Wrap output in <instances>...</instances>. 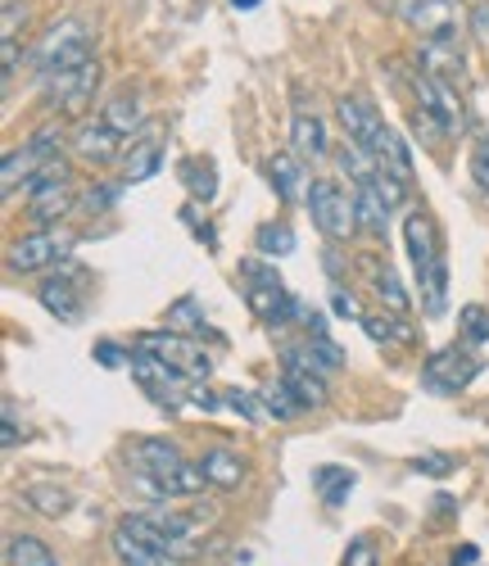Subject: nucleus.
Returning <instances> with one entry per match:
<instances>
[{"label":"nucleus","mask_w":489,"mask_h":566,"mask_svg":"<svg viewBox=\"0 0 489 566\" xmlns=\"http://www.w3.org/2000/svg\"><path fill=\"white\" fill-rule=\"evenodd\" d=\"M77 205V181L69 172L64 159H51V164H41L32 186H28V218L37 227H55L60 218H69Z\"/></svg>","instance_id":"nucleus-1"},{"label":"nucleus","mask_w":489,"mask_h":566,"mask_svg":"<svg viewBox=\"0 0 489 566\" xmlns=\"http://www.w3.org/2000/svg\"><path fill=\"white\" fill-rule=\"evenodd\" d=\"M86 60H95V32L82 19H64L37 45V77H55V73L82 69Z\"/></svg>","instance_id":"nucleus-2"},{"label":"nucleus","mask_w":489,"mask_h":566,"mask_svg":"<svg viewBox=\"0 0 489 566\" xmlns=\"http://www.w3.org/2000/svg\"><path fill=\"white\" fill-rule=\"evenodd\" d=\"M136 349H145V354H155L168 371H177L181 381H209L214 376V358H209V349L200 345V336H181V332H145V336H136Z\"/></svg>","instance_id":"nucleus-3"},{"label":"nucleus","mask_w":489,"mask_h":566,"mask_svg":"<svg viewBox=\"0 0 489 566\" xmlns=\"http://www.w3.org/2000/svg\"><path fill=\"white\" fill-rule=\"evenodd\" d=\"M309 213L318 222V231L326 235V241H350V235L358 231V205L354 196H345V186L331 181V177H318L309 186Z\"/></svg>","instance_id":"nucleus-4"},{"label":"nucleus","mask_w":489,"mask_h":566,"mask_svg":"<svg viewBox=\"0 0 489 566\" xmlns=\"http://www.w3.org/2000/svg\"><path fill=\"white\" fill-rule=\"evenodd\" d=\"M101 82H105L101 60H86L82 69H69V73H55V77H41L45 101L55 105L60 118H82V114L95 105V91H101Z\"/></svg>","instance_id":"nucleus-5"},{"label":"nucleus","mask_w":489,"mask_h":566,"mask_svg":"<svg viewBox=\"0 0 489 566\" xmlns=\"http://www.w3.org/2000/svg\"><path fill=\"white\" fill-rule=\"evenodd\" d=\"M399 82L413 91L422 109H430L439 123L449 127V136H454V132H467V105H462V96H458V86H454V82H439V77H430L426 69L399 73Z\"/></svg>","instance_id":"nucleus-6"},{"label":"nucleus","mask_w":489,"mask_h":566,"mask_svg":"<svg viewBox=\"0 0 489 566\" xmlns=\"http://www.w3.org/2000/svg\"><path fill=\"white\" fill-rule=\"evenodd\" d=\"M485 371V358L480 354H471V349H462V345H445V349H435L430 358H426V371H422V381H426V390H435V395H458V390H467L476 376Z\"/></svg>","instance_id":"nucleus-7"},{"label":"nucleus","mask_w":489,"mask_h":566,"mask_svg":"<svg viewBox=\"0 0 489 566\" xmlns=\"http://www.w3.org/2000/svg\"><path fill=\"white\" fill-rule=\"evenodd\" d=\"M404 245H408V259H413V272H417V286L426 276L449 268L445 263V245H439V227H435V218L426 209H413L404 218Z\"/></svg>","instance_id":"nucleus-8"},{"label":"nucleus","mask_w":489,"mask_h":566,"mask_svg":"<svg viewBox=\"0 0 489 566\" xmlns=\"http://www.w3.org/2000/svg\"><path fill=\"white\" fill-rule=\"evenodd\" d=\"M123 132H114L105 118H82L77 127H73V136H69V146H73V155L82 159V164H91V168H110V164H118L123 155H127V146H123Z\"/></svg>","instance_id":"nucleus-9"},{"label":"nucleus","mask_w":489,"mask_h":566,"mask_svg":"<svg viewBox=\"0 0 489 566\" xmlns=\"http://www.w3.org/2000/svg\"><path fill=\"white\" fill-rule=\"evenodd\" d=\"M41 295V308L60 317V322H77L86 313V272L77 263H60V276H51L45 286L37 291Z\"/></svg>","instance_id":"nucleus-10"},{"label":"nucleus","mask_w":489,"mask_h":566,"mask_svg":"<svg viewBox=\"0 0 489 566\" xmlns=\"http://www.w3.org/2000/svg\"><path fill=\"white\" fill-rule=\"evenodd\" d=\"M69 254V235L51 231V227H37L28 235H19V241L10 245V272H45V268H55L64 263Z\"/></svg>","instance_id":"nucleus-11"},{"label":"nucleus","mask_w":489,"mask_h":566,"mask_svg":"<svg viewBox=\"0 0 489 566\" xmlns=\"http://www.w3.org/2000/svg\"><path fill=\"white\" fill-rule=\"evenodd\" d=\"M335 118H340V127H345V136L358 140V146H367L372 155H381L389 132H395V127L381 118V109L372 101H363V96H345V101L335 105Z\"/></svg>","instance_id":"nucleus-12"},{"label":"nucleus","mask_w":489,"mask_h":566,"mask_svg":"<svg viewBox=\"0 0 489 566\" xmlns=\"http://www.w3.org/2000/svg\"><path fill=\"white\" fill-rule=\"evenodd\" d=\"M417 69H426L439 82H462L467 77V55H462V41L458 32H439V36H422V51H417Z\"/></svg>","instance_id":"nucleus-13"},{"label":"nucleus","mask_w":489,"mask_h":566,"mask_svg":"<svg viewBox=\"0 0 489 566\" xmlns=\"http://www.w3.org/2000/svg\"><path fill=\"white\" fill-rule=\"evenodd\" d=\"M132 376H136V386L145 390V395H150L159 408H177L181 399H177V386H190V381H181V376L177 371H168L155 354H145V349H132Z\"/></svg>","instance_id":"nucleus-14"},{"label":"nucleus","mask_w":489,"mask_h":566,"mask_svg":"<svg viewBox=\"0 0 489 566\" xmlns=\"http://www.w3.org/2000/svg\"><path fill=\"white\" fill-rule=\"evenodd\" d=\"M281 381L295 390V399L304 408H326L331 403V386H326V371H318L313 363H304L300 349H285V367H281Z\"/></svg>","instance_id":"nucleus-15"},{"label":"nucleus","mask_w":489,"mask_h":566,"mask_svg":"<svg viewBox=\"0 0 489 566\" xmlns=\"http://www.w3.org/2000/svg\"><path fill=\"white\" fill-rule=\"evenodd\" d=\"M417 36H439L458 28V0H408L399 14Z\"/></svg>","instance_id":"nucleus-16"},{"label":"nucleus","mask_w":489,"mask_h":566,"mask_svg":"<svg viewBox=\"0 0 489 566\" xmlns=\"http://www.w3.org/2000/svg\"><path fill=\"white\" fill-rule=\"evenodd\" d=\"M268 177H272V191L285 200V205H300V200H309V172H304V159L295 155V150H277L272 159H268Z\"/></svg>","instance_id":"nucleus-17"},{"label":"nucleus","mask_w":489,"mask_h":566,"mask_svg":"<svg viewBox=\"0 0 489 566\" xmlns=\"http://www.w3.org/2000/svg\"><path fill=\"white\" fill-rule=\"evenodd\" d=\"M363 276L372 281V295H376L389 313H408V308H413V300H408V291H404V281L395 276V268L381 263L376 254L363 259Z\"/></svg>","instance_id":"nucleus-18"},{"label":"nucleus","mask_w":489,"mask_h":566,"mask_svg":"<svg viewBox=\"0 0 489 566\" xmlns=\"http://www.w3.org/2000/svg\"><path fill=\"white\" fill-rule=\"evenodd\" d=\"M290 146H295L300 159H322L326 155V123L313 109H295V118H290Z\"/></svg>","instance_id":"nucleus-19"},{"label":"nucleus","mask_w":489,"mask_h":566,"mask_svg":"<svg viewBox=\"0 0 489 566\" xmlns=\"http://www.w3.org/2000/svg\"><path fill=\"white\" fill-rule=\"evenodd\" d=\"M200 467H205V476H209L214 490H236L245 476H250V462H245L240 453H231V449H209L200 458Z\"/></svg>","instance_id":"nucleus-20"},{"label":"nucleus","mask_w":489,"mask_h":566,"mask_svg":"<svg viewBox=\"0 0 489 566\" xmlns=\"http://www.w3.org/2000/svg\"><path fill=\"white\" fill-rule=\"evenodd\" d=\"M132 539H141V544H150V548H159V553H168V557H177V544H173V535L164 531V522H159V512H127L123 522H118Z\"/></svg>","instance_id":"nucleus-21"},{"label":"nucleus","mask_w":489,"mask_h":566,"mask_svg":"<svg viewBox=\"0 0 489 566\" xmlns=\"http://www.w3.org/2000/svg\"><path fill=\"white\" fill-rule=\"evenodd\" d=\"M132 458H136V467H150V471H159V476H168V471H177V467H186V458H181V449L173 444V440H136L132 444Z\"/></svg>","instance_id":"nucleus-22"},{"label":"nucleus","mask_w":489,"mask_h":566,"mask_svg":"<svg viewBox=\"0 0 489 566\" xmlns=\"http://www.w3.org/2000/svg\"><path fill=\"white\" fill-rule=\"evenodd\" d=\"M101 118H105L114 132H123V136L132 140V136L145 127V109H141V96H136V91H118V96H114V101L101 109Z\"/></svg>","instance_id":"nucleus-23"},{"label":"nucleus","mask_w":489,"mask_h":566,"mask_svg":"<svg viewBox=\"0 0 489 566\" xmlns=\"http://www.w3.org/2000/svg\"><path fill=\"white\" fill-rule=\"evenodd\" d=\"M354 485H358V476H354V471H345V467H331L326 462V467L313 471V490H318V499L326 507H340V503L354 494Z\"/></svg>","instance_id":"nucleus-24"},{"label":"nucleus","mask_w":489,"mask_h":566,"mask_svg":"<svg viewBox=\"0 0 489 566\" xmlns=\"http://www.w3.org/2000/svg\"><path fill=\"white\" fill-rule=\"evenodd\" d=\"M354 205H358V227L363 231H372V235H385L389 231V205H385V196L376 191L372 181L354 186Z\"/></svg>","instance_id":"nucleus-25"},{"label":"nucleus","mask_w":489,"mask_h":566,"mask_svg":"<svg viewBox=\"0 0 489 566\" xmlns=\"http://www.w3.org/2000/svg\"><path fill=\"white\" fill-rule=\"evenodd\" d=\"M6 566H60V557L51 553V544H45L41 535H10Z\"/></svg>","instance_id":"nucleus-26"},{"label":"nucleus","mask_w":489,"mask_h":566,"mask_svg":"<svg viewBox=\"0 0 489 566\" xmlns=\"http://www.w3.org/2000/svg\"><path fill=\"white\" fill-rule=\"evenodd\" d=\"M37 168H41V164H37V155H32V146H28V140H23V146H14V150H6V168H0V191H6V196H14L23 181L32 186Z\"/></svg>","instance_id":"nucleus-27"},{"label":"nucleus","mask_w":489,"mask_h":566,"mask_svg":"<svg viewBox=\"0 0 489 566\" xmlns=\"http://www.w3.org/2000/svg\"><path fill=\"white\" fill-rule=\"evenodd\" d=\"M177 177L186 181V191L200 205H209L218 196V168H214V159H181Z\"/></svg>","instance_id":"nucleus-28"},{"label":"nucleus","mask_w":489,"mask_h":566,"mask_svg":"<svg viewBox=\"0 0 489 566\" xmlns=\"http://www.w3.org/2000/svg\"><path fill=\"white\" fill-rule=\"evenodd\" d=\"M363 332H367L376 345H389V340L413 345V340H417V332L404 322V313H367V317H363Z\"/></svg>","instance_id":"nucleus-29"},{"label":"nucleus","mask_w":489,"mask_h":566,"mask_svg":"<svg viewBox=\"0 0 489 566\" xmlns=\"http://www.w3.org/2000/svg\"><path fill=\"white\" fill-rule=\"evenodd\" d=\"M295 227H290V222H263L259 231H254V250L263 254V259H285V254H295Z\"/></svg>","instance_id":"nucleus-30"},{"label":"nucleus","mask_w":489,"mask_h":566,"mask_svg":"<svg viewBox=\"0 0 489 566\" xmlns=\"http://www.w3.org/2000/svg\"><path fill=\"white\" fill-rule=\"evenodd\" d=\"M114 557H118V566H168V562H173L168 553H159V548H150V544L132 539L123 526L114 531Z\"/></svg>","instance_id":"nucleus-31"},{"label":"nucleus","mask_w":489,"mask_h":566,"mask_svg":"<svg viewBox=\"0 0 489 566\" xmlns=\"http://www.w3.org/2000/svg\"><path fill=\"white\" fill-rule=\"evenodd\" d=\"M159 164H164V146H159L155 136H145V140H136V146L127 150V172H123V181H145V177H155Z\"/></svg>","instance_id":"nucleus-32"},{"label":"nucleus","mask_w":489,"mask_h":566,"mask_svg":"<svg viewBox=\"0 0 489 566\" xmlns=\"http://www.w3.org/2000/svg\"><path fill=\"white\" fill-rule=\"evenodd\" d=\"M168 332H181V336H209V322H205L200 304H195L190 295H181V300L168 308Z\"/></svg>","instance_id":"nucleus-33"},{"label":"nucleus","mask_w":489,"mask_h":566,"mask_svg":"<svg viewBox=\"0 0 489 566\" xmlns=\"http://www.w3.org/2000/svg\"><path fill=\"white\" fill-rule=\"evenodd\" d=\"M23 503L37 507L41 516H64L73 499H69V490H60V485H28V490H23Z\"/></svg>","instance_id":"nucleus-34"},{"label":"nucleus","mask_w":489,"mask_h":566,"mask_svg":"<svg viewBox=\"0 0 489 566\" xmlns=\"http://www.w3.org/2000/svg\"><path fill=\"white\" fill-rule=\"evenodd\" d=\"M300 354H304V363H313L318 371H340V367H345V349H340L331 336H309V345H304Z\"/></svg>","instance_id":"nucleus-35"},{"label":"nucleus","mask_w":489,"mask_h":566,"mask_svg":"<svg viewBox=\"0 0 489 566\" xmlns=\"http://www.w3.org/2000/svg\"><path fill=\"white\" fill-rule=\"evenodd\" d=\"M263 408H268L277 421H295V417L304 412V403L295 399V390H290L285 381H277V386H268V390H263Z\"/></svg>","instance_id":"nucleus-36"},{"label":"nucleus","mask_w":489,"mask_h":566,"mask_svg":"<svg viewBox=\"0 0 489 566\" xmlns=\"http://www.w3.org/2000/svg\"><path fill=\"white\" fill-rule=\"evenodd\" d=\"M458 336L471 340V345H485L489 340V308L485 304H462L458 308Z\"/></svg>","instance_id":"nucleus-37"},{"label":"nucleus","mask_w":489,"mask_h":566,"mask_svg":"<svg viewBox=\"0 0 489 566\" xmlns=\"http://www.w3.org/2000/svg\"><path fill=\"white\" fill-rule=\"evenodd\" d=\"M28 146H32L37 164H51V159H60V146H64V132H60V123H41V127L28 136Z\"/></svg>","instance_id":"nucleus-38"},{"label":"nucleus","mask_w":489,"mask_h":566,"mask_svg":"<svg viewBox=\"0 0 489 566\" xmlns=\"http://www.w3.org/2000/svg\"><path fill=\"white\" fill-rule=\"evenodd\" d=\"M222 403H227L236 417H245V421H259V417L268 412V408H259V403H254V395H250V390H236V386H231V390H222Z\"/></svg>","instance_id":"nucleus-39"},{"label":"nucleus","mask_w":489,"mask_h":566,"mask_svg":"<svg viewBox=\"0 0 489 566\" xmlns=\"http://www.w3.org/2000/svg\"><path fill=\"white\" fill-rule=\"evenodd\" d=\"M340 566H381V553H376V544H372L367 535H354L350 548H345V562H340Z\"/></svg>","instance_id":"nucleus-40"},{"label":"nucleus","mask_w":489,"mask_h":566,"mask_svg":"<svg viewBox=\"0 0 489 566\" xmlns=\"http://www.w3.org/2000/svg\"><path fill=\"white\" fill-rule=\"evenodd\" d=\"M471 181L489 196V132L471 146Z\"/></svg>","instance_id":"nucleus-41"},{"label":"nucleus","mask_w":489,"mask_h":566,"mask_svg":"<svg viewBox=\"0 0 489 566\" xmlns=\"http://www.w3.org/2000/svg\"><path fill=\"white\" fill-rule=\"evenodd\" d=\"M123 196V186L118 181H105V186H91L86 191V209H95V213H105V209H114V200Z\"/></svg>","instance_id":"nucleus-42"},{"label":"nucleus","mask_w":489,"mask_h":566,"mask_svg":"<svg viewBox=\"0 0 489 566\" xmlns=\"http://www.w3.org/2000/svg\"><path fill=\"white\" fill-rule=\"evenodd\" d=\"M95 363H101V367H123V363H132V354L118 345V340H95Z\"/></svg>","instance_id":"nucleus-43"},{"label":"nucleus","mask_w":489,"mask_h":566,"mask_svg":"<svg viewBox=\"0 0 489 566\" xmlns=\"http://www.w3.org/2000/svg\"><path fill=\"white\" fill-rule=\"evenodd\" d=\"M413 471H422V476H449L454 458H449V453H426V458L413 462Z\"/></svg>","instance_id":"nucleus-44"},{"label":"nucleus","mask_w":489,"mask_h":566,"mask_svg":"<svg viewBox=\"0 0 489 566\" xmlns=\"http://www.w3.org/2000/svg\"><path fill=\"white\" fill-rule=\"evenodd\" d=\"M471 36L489 45V0H476L471 6Z\"/></svg>","instance_id":"nucleus-45"},{"label":"nucleus","mask_w":489,"mask_h":566,"mask_svg":"<svg viewBox=\"0 0 489 566\" xmlns=\"http://www.w3.org/2000/svg\"><path fill=\"white\" fill-rule=\"evenodd\" d=\"M331 308H335V317H358V322L367 317V313L358 308V300H354V295H345V291H335V295H331Z\"/></svg>","instance_id":"nucleus-46"},{"label":"nucleus","mask_w":489,"mask_h":566,"mask_svg":"<svg viewBox=\"0 0 489 566\" xmlns=\"http://www.w3.org/2000/svg\"><path fill=\"white\" fill-rule=\"evenodd\" d=\"M0 60H6V82L19 73V36H0Z\"/></svg>","instance_id":"nucleus-47"},{"label":"nucleus","mask_w":489,"mask_h":566,"mask_svg":"<svg viewBox=\"0 0 489 566\" xmlns=\"http://www.w3.org/2000/svg\"><path fill=\"white\" fill-rule=\"evenodd\" d=\"M28 19V10L19 6V0H6V28H0V36H19V23Z\"/></svg>","instance_id":"nucleus-48"},{"label":"nucleus","mask_w":489,"mask_h":566,"mask_svg":"<svg viewBox=\"0 0 489 566\" xmlns=\"http://www.w3.org/2000/svg\"><path fill=\"white\" fill-rule=\"evenodd\" d=\"M23 436H19V417H14V403H6V436H0V444L14 449Z\"/></svg>","instance_id":"nucleus-49"},{"label":"nucleus","mask_w":489,"mask_h":566,"mask_svg":"<svg viewBox=\"0 0 489 566\" xmlns=\"http://www.w3.org/2000/svg\"><path fill=\"white\" fill-rule=\"evenodd\" d=\"M476 544H462V548H454V557H449V566H476Z\"/></svg>","instance_id":"nucleus-50"},{"label":"nucleus","mask_w":489,"mask_h":566,"mask_svg":"<svg viewBox=\"0 0 489 566\" xmlns=\"http://www.w3.org/2000/svg\"><path fill=\"white\" fill-rule=\"evenodd\" d=\"M454 507H458V503H454V499H449V494H439V499H435V512H439V516H449V512H454Z\"/></svg>","instance_id":"nucleus-51"},{"label":"nucleus","mask_w":489,"mask_h":566,"mask_svg":"<svg viewBox=\"0 0 489 566\" xmlns=\"http://www.w3.org/2000/svg\"><path fill=\"white\" fill-rule=\"evenodd\" d=\"M376 6H381V10H389V14H404L408 0H376Z\"/></svg>","instance_id":"nucleus-52"},{"label":"nucleus","mask_w":489,"mask_h":566,"mask_svg":"<svg viewBox=\"0 0 489 566\" xmlns=\"http://www.w3.org/2000/svg\"><path fill=\"white\" fill-rule=\"evenodd\" d=\"M231 6H236V10H259L263 0H231Z\"/></svg>","instance_id":"nucleus-53"}]
</instances>
